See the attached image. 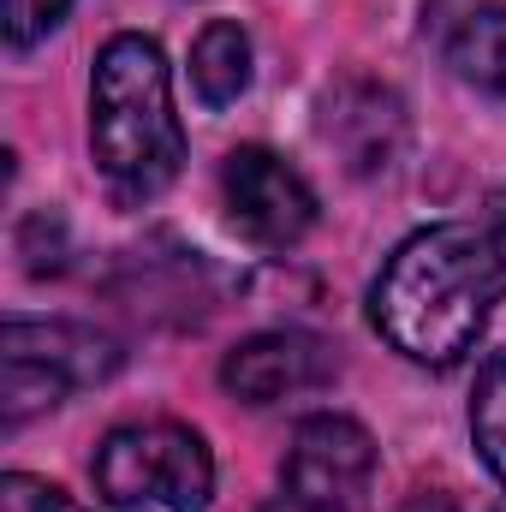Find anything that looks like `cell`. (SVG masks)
<instances>
[{"label":"cell","mask_w":506,"mask_h":512,"mask_svg":"<svg viewBox=\"0 0 506 512\" xmlns=\"http://www.w3.org/2000/svg\"><path fill=\"white\" fill-rule=\"evenodd\" d=\"M506 298V191L477 221H441L411 233L370 286L376 334L411 364H459L489 310Z\"/></svg>","instance_id":"obj_1"},{"label":"cell","mask_w":506,"mask_h":512,"mask_svg":"<svg viewBox=\"0 0 506 512\" xmlns=\"http://www.w3.org/2000/svg\"><path fill=\"white\" fill-rule=\"evenodd\" d=\"M90 155L120 203L161 197L185 167V126L155 36L120 30L90 72Z\"/></svg>","instance_id":"obj_2"},{"label":"cell","mask_w":506,"mask_h":512,"mask_svg":"<svg viewBox=\"0 0 506 512\" xmlns=\"http://www.w3.org/2000/svg\"><path fill=\"white\" fill-rule=\"evenodd\" d=\"M96 495L120 512H203L215 495V453L185 423H120L96 447Z\"/></svg>","instance_id":"obj_3"},{"label":"cell","mask_w":506,"mask_h":512,"mask_svg":"<svg viewBox=\"0 0 506 512\" xmlns=\"http://www.w3.org/2000/svg\"><path fill=\"white\" fill-rule=\"evenodd\" d=\"M376 489V441L358 417L316 411L298 423L280 465V495L262 512H364Z\"/></svg>","instance_id":"obj_4"},{"label":"cell","mask_w":506,"mask_h":512,"mask_svg":"<svg viewBox=\"0 0 506 512\" xmlns=\"http://www.w3.org/2000/svg\"><path fill=\"white\" fill-rule=\"evenodd\" d=\"M221 197L233 227L262 251H292L316 227V191L292 161H280L262 143H245L221 161Z\"/></svg>","instance_id":"obj_5"},{"label":"cell","mask_w":506,"mask_h":512,"mask_svg":"<svg viewBox=\"0 0 506 512\" xmlns=\"http://www.w3.org/2000/svg\"><path fill=\"white\" fill-rule=\"evenodd\" d=\"M328 382H334V352L316 334H298V328L251 334L221 364V387L245 405H280L292 393H310V387Z\"/></svg>","instance_id":"obj_6"},{"label":"cell","mask_w":506,"mask_h":512,"mask_svg":"<svg viewBox=\"0 0 506 512\" xmlns=\"http://www.w3.org/2000/svg\"><path fill=\"white\" fill-rule=\"evenodd\" d=\"M423 36L453 78L506 96V0H429Z\"/></svg>","instance_id":"obj_7"},{"label":"cell","mask_w":506,"mask_h":512,"mask_svg":"<svg viewBox=\"0 0 506 512\" xmlns=\"http://www.w3.org/2000/svg\"><path fill=\"white\" fill-rule=\"evenodd\" d=\"M0 352L54 370L66 387H96L120 370V340L90 328V322H66V316H6L0 328Z\"/></svg>","instance_id":"obj_8"},{"label":"cell","mask_w":506,"mask_h":512,"mask_svg":"<svg viewBox=\"0 0 506 512\" xmlns=\"http://www.w3.org/2000/svg\"><path fill=\"white\" fill-rule=\"evenodd\" d=\"M322 137L346 155L352 173H381L405 143V102L387 84L346 78L322 102Z\"/></svg>","instance_id":"obj_9"},{"label":"cell","mask_w":506,"mask_h":512,"mask_svg":"<svg viewBox=\"0 0 506 512\" xmlns=\"http://www.w3.org/2000/svg\"><path fill=\"white\" fill-rule=\"evenodd\" d=\"M191 90L203 108H233L251 90V36L233 18H209L191 42Z\"/></svg>","instance_id":"obj_10"},{"label":"cell","mask_w":506,"mask_h":512,"mask_svg":"<svg viewBox=\"0 0 506 512\" xmlns=\"http://www.w3.org/2000/svg\"><path fill=\"white\" fill-rule=\"evenodd\" d=\"M471 435H477V453L483 465L495 471V483L506 489V358H489L477 393H471Z\"/></svg>","instance_id":"obj_11"},{"label":"cell","mask_w":506,"mask_h":512,"mask_svg":"<svg viewBox=\"0 0 506 512\" xmlns=\"http://www.w3.org/2000/svg\"><path fill=\"white\" fill-rule=\"evenodd\" d=\"M66 393H72V387L60 382L54 370L24 364V358H6V382H0V423H6V429H18V423H30L36 411H54Z\"/></svg>","instance_id":"obj_12"},{"label":"cell","mask_w":506,"mask_h":512,"mask_svg":"<svg viewBox=\"0 0 506 512\" xmlns=\"http://www.w3.org/2000/svg\"><path fill=\"white\" fill-rule=\"evenodd\" d=\"M72 0H6V48H36L60 18H66Z\"/></svg>","instance_id":"obj_13"},{"label":"cell","mask_w":506,"mask_h":512,"mask_svg":"<svg viewBox=\"0 0 506 512\" xmlns=\"http://www.w3.org/2000/svg\"><path fill=\"white\" fill-rule=\"evenodd\" d=\"M0 507L6 512H84L66 489H54L42 477H24V471H6L0 477Z\"/></svg>","instance_id":"obj_14"},{"label":"cell","mask_w":506,"mask_h":512,"mask_svg":"<svg viewBox=\"0 0 506 512\" xmlns=\"http://www.w3.org/2000/svg\"><path fill=\"white\" fill-rule=\"evenodd\" d=\"M405 512H453V501H447V495H417Z\"/></svg>","instance_id":"obj_15"}]
</instances>
